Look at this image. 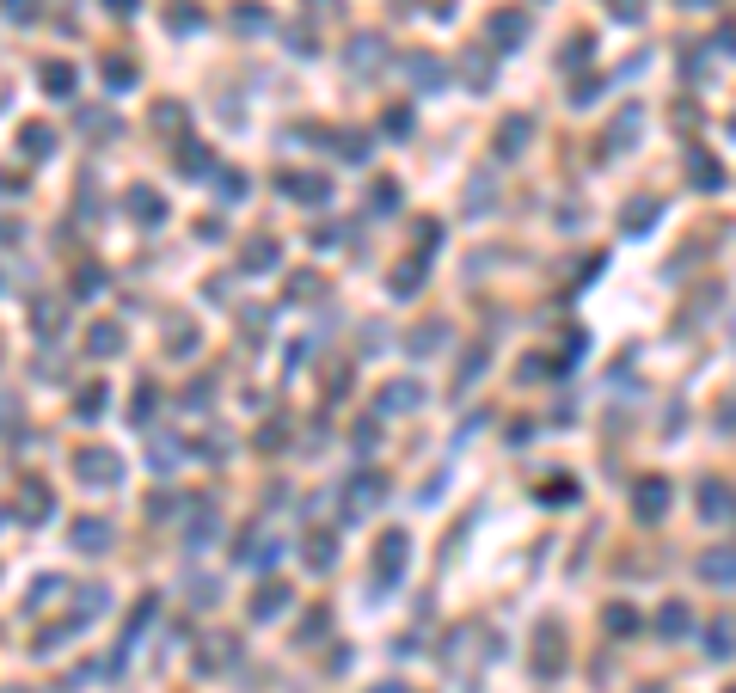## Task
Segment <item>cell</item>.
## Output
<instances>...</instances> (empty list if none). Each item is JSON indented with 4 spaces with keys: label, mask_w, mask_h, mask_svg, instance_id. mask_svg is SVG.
<instances>
[{
    "label": "cell",
    "mask_w": 736,
    "mask_h": 693,
    "mask_svg": "<svg viewBox=\"0 0 736 693\" xmlns=\"http://www.w3.org/2000/svg\"><path fill=\"white\" fill-rule=\"evenodd\" d=\"M234 657H240V644H234L227 632H221V638H209V644L197 651V662H203V669H227V662H234Z\"/></svg>",
    "instance_id": "obj_9"
},
{
    "label": "cell",
    "mask_w": 736,
    "mask_h": 693,
    "mask_svg": "<svg viewBox=\"0 0 736 693\" xmlns=\"http://www.w3.org/2000/svg\"><path fill=\"white\" fill-rule=\"evenodd\" d=\"M571 497H577L571 479H546V491H540V503H571Z\"/></svg>",
    "instance_id": "obj_26"
},
{
    "label": "cell",
    "mask_w": 736,
    "mask_h": 693,
    "mask_svg": "<svg viewBox=\"0 0 736 693\" xmlns=\"http://www.w3.org/2000/svg\"><path fill=\"white\" fill-rule=\"evenodd\" d=\"M559 669H564V644H559V626L546 620L540 632H534V675H540V681H553Z\"/></svg>",
    "instance_id": "obj_2"
},
{
    "label": "cell",
    "mask_w": 736,
    "mask_h": 693,
    "mask_svg": "<svg viewBox=\"0 0 736 693\" xmlns=\"http://www.w3.org/2000/svg\"><path fill=\"white\" fill-rule=\"evenodd\" d=\"M651 221H657V203H632L626 209V227H632V234H638V227H651Z\"/></svg>",
    "instance_id": "obj_27"
},
{
    "label": "cell",
    "mask_w": 736,
    "mask_h": 693,
    "mask_svg": "<svg viewBox=\"0 0 736 693\" xmlns=\"http://www.w3.org/2000/svg\"><path fill=\"white\" fill-rule=\"evenodd\" d=\"M282 191H295V203H325V197H332V184H325V178H301V173L282 178Z\"/></svg>",
    "instance_id": "obj_8"
},
{
    "label": "cell",
    "mask_w": 736,
    "mask_h": 693,
    "mask_svg": "<svg viewBox=\"0 0 736 693\" xmlns=\"http://www.w3.org/2000/svg\"><path fill=\"white\" fill-rule=\"evenodd\" d=\"M74 479H86V485H111V479H123V460L111 449H80L74 454Z\"/></svg>",
    "instance_id": "obj_1"
},
{
    "label": "cell",
    "mask_w": 736,
    "mask_h": 693,
    "mask_svg": "<svg viewBox=\"0 0 736 693\" xmlns=\"http://www.w3.org/2000/svg\"><path fill=\"white\" fill-rule=\"evenodd\" d=\"M497 37H503V43H522V37H528V25L516 19V13H497Z\"/></svg>",
    "instance_id": "obj_25"
},
{
    "label": "cell",
    "mask_w": 736,
    "mask_h": 693,
    "mask_svg": "<svg viewBox=\"0 0 736 693\" xmlns=\"http://www.w3.org/2000/svg\"><path fill=\"white\" fill-rule=\"evenodd\" d=\"M19 516H25V521H43V516H49V491H43V485H25V497H19Z\"/></svg>",
    "instance_id": "obj_17"
},
{
    "label": "cell",
    "mask_w": 736,
    "mask_h": 693,
    "mask_svg": "<svg viewBox=\"0 0 736 693\" xmlns=\"http://www.w3.org/2000/svg\"><path fill=\"white\" fill-rule=\"evenodd\" d=\"M105 80H111V86H129V80H136V68H129V62H111Z\"/></svg>",
    "instance_id": "obj_33"
},
{
    "label": "cell",
    "mask_w": 736,
    "mask_h": 693,
    "mask_svg": "<svg viewBox=\"0 0 736 693\" xmlns=\"http://www.w3.org/2000/svg\"><path fill=\"white\" fill-rule=\"evenodd\" d=\"M663 510H669V479H644V485H638V516L657 521Z\"/></svg>",
    "instance_id": "obj_6"
},
{
    "label": "cell",
    "mask_w": 736,
    "mask_h": 693,
    "mask_svg": "<svg viewBox=\"0 0 736 693\" xmlns=\"http://www.w3.org/2000/svg\"><path fill=\"white\" fill-rule=\"evenodd\" d=\"M418 282H423V264H399V271H393V295H412Z\"/></svg>",
    "instance_id": "obj_23"
},
{
    "label": "cell",
    "mask_w": 736,
    "mask_h": 693,
    "mask_svg": "<svg viewBox=\"0 0 736 693\" xmlns=\"http://www.w3.org/2000/svg\"><path fill=\"white\" fill-rule=\"evenodd\" d=\"M74 412L86 417V423H93V417L105 412V386H86V393H80V405H74Z\"/></svg>",
    "instance_id": "obj_24"
},
{
    "label": "cell",
    "mask_w": 736,
    "mask_h": 693,
    "mask_svg": "<svg viewBox=\"0 0 736 693\" xmlns=\"http://www.w3.org/2000/svg\"><path fill=\"white\" fill-rule=\"evenodd\" d=\"M375 564H381V577L393 583V577L405 571V534H381V546H375Z\"/></svg>",
    "instance_id": "obj_4"
},
{
    "label": "cell",
    "mask_w": 736,
    "mask_h": 693,
    "mask_svg": "<svg viewBox=\"0 0 736 693\" xmlns=\"http://www.w3.org/2000/svg\"><path fill=\"white\" fill-rule=\"evenodd\" d=\"M282 608H288V590H282V583H264V595L252 601V620H270V614H282Z\"/></svg>",
    "instance_id": "obj_12"
},
{
    "label": "cell",
    "mask_w": 736,
    "mask_h": 693,
    "mask_svg": "<svg viewBox=\"0 0 736 693\" xmlns=\"http://www.w3.org/2000/svg\"><path fill=\"white\" fill-rule=\"evenodd\" d=\"M399 203V184H375V209H393Z\"/></svg>",
    "instance_id": "obj_35"
},
{
    "label": "cell",
    "mask_w": 736,
    "mask_h": 693,
    "mask_svg": "<svg viewBox=\"0 0 736 693\" xmlns=\"http://www.w3.org/2000/svg\"><path fill=\"white\" fill-rule=\"evenodd\" d=\"M632 626H638V614H632L626 601H620V608H607V632H632Z\"/></svg>",
    "instance_id": "obj_28"
},
{
    "label": "cell",
    "mask_w": 736,
    "mask_h": 693,
    "mask_svg": "<svg viewBox=\"0 0 736 693\" xmlns=\"http://www.w3.org/2000/svg\"><path fill=\"white\" fill-rule=\"evenodd\" d=\"M49 129H43V123H25V129H19V147H25V154H49Z\"/></svg>",
    "instance_id": "obj_20"
},
{
    "label": "cell",
    "mask_w": 736,
    "mask_h": 693,
    "mask_svg": "<svg viewBox=\"0 0 736 693\" xmlns=\"http://www.w3.org/2000/svg\"><path fill=\"white\" fill-rule=\"evenodd\" d=\"M700 577L724 590V583H731V553H724V546H718V553H705V558H700Z\"/></svg>",
    "instance_id": "obj_15"
},
{
    "label": "cell",
    "mask_w": 736,
    "mask_h": 693,
    "mask_svg": "<svg viewBox=\"0 0 736 693\" xmlns=\"http://www.w3.org/2000/svg\"><path fill=\"white\" fill-rule=\"evenodd\" d=\"M694 178H700V184H712V191L724 184V173H718V166H705V160H694Z\"/></svg>",
    "instance_id": "obj_34"
},
{
    "label": "cell",
    "mask_w": 736,
    "mask_h": 693,
    "mask_svg": "<svg viewBox=\"0 0 736 693\" xmlns=\"http://www.w3.org/2000/svg\"><path fill=\"white\" fill-rule=\"evenodd\" d=\"M705 651H712V657H731V620H712V632H705Z\"/></svg>",
    "instance_id": "obj_22"
},
{
    "label": "cell",
    "mask_w": 736,
    "mask_h": 693,
    "mask_svg": "<svg viewBox=\"0 0 736 693\" xmlns=\"http://www.w3.org/2000/svg\"><path fill=\"white\" fill-rule=\"evenodd\" d=\"M154 123H160V129H178V123H184V111H178V104H160V111H154Z\"/></svg>",
    "instance_id": "obj_32"
},
{
    "label": "cell",
    "mask_w": 736,
    "mask_h": 693,
    "mask_svg": "<svg viewBox=\"0 0 736 693\" xmlns=\"http://www.w3.org/2000/svg\"><path fill=\"white\" fill-rule=\"evenodd\" d=\"M178 166H184V173H203V147L184 141V147H178Z\"/></svg>",
    "instance_id": "obj_30"
},
{
    "label": "cell",
    "mask_w": 736,
    "mask_h": 693,
    "mask_svg": "<svg viewBox=\"0 0 736 693\" xmlns=\"http://www.w3.org/2000/svg\"><path fill=\"white\" fill-rule=\"evenodd\" d=\"M381 497H386V479H381V473H362V479H350V497H344V510H350V516H368Z\"/></svg>",
    "instance_id": "obj_3"
},
{
    "label": "cell",
    "mask_w": 736,
    "mask_h": 693,
    "mask_svg": "<svg viewBox=\"0 0 736 693\" xmlns=\"http://www.w3.org/2000/svg\"><path fill=\"white\" fill-rule=\"evenodd\" d=\"M240 264H245V271H270V264H277V240H252Z\"/></svg>",
    "instance_id": "obj_18"
},
{
    "label": "cell",
    "mask_w": 736,
    "mask_h": 693,
    "mask_svg": "<svg viewBox=\"0 0 736 693\" xmlns=\"http://www.w3.org/2000/svg\"><path fill=\"white\" fill-rule=\"evenodd\" d=\"M356 68H381V37H356Z\"/></svg>",
    "instance_id": "obj_21"
},
{
    "label": "cell",
    "mask_w": 736,
    "mask_h": 693,
    "mask_svg": "<svg viewBox=\"0 0 736 693\" xmlns=\"http://www.w3.org/2000/svg\"><path fill=\"white\" fill-rule=\"evenodd\" d=\"M74 546H80V553H105V546H111V528L99 516H80V521H74Z\"/></svg>",
    "instance_id": "obj_5"
},
{
    "label": "cell",
    "mask_w": 736,
    "mask_h": 693,
    "mask_svg": "<svg viewBox=\"0 0 736 693\" xmlns=\"http://www.w3.org/2000/svg\"><path fill=\"white\" fill-rule=\"evenodd\" d=\"M375 693H399V688H393V681H381V688H375Z\"/></svg>",
    "instance_id": "obj_36"
},
{
    "label": "cell",
    "mask_w": 736,
    "mask_h": 693,
    "mask_svg": "<svg viewBox=\"0 0 736 693\" xmlns=\"http://www.w3.org/2000/svg\"><path fill=\"white\" fill-rule=\"evenodd\" d=\"M307 558H314V564H332V558H338V546H332V540H325V534H319L314 546H307Z\"/></svg>",
    "instance_id": "obj_31"
},
{
    "label": "cell",
    "mask_w": 736,
    "mask_h": 693,
    "mask_svg": "<svg viewBox=\"0 0 736 693\" xmlns=\"http://www.w3.org/2000/svg\"><path fill=\"white\" fill-rule=\"evenodd\" d=\"M129 215H136V221H160V197H154L147 184H136V191H129Z\"/></svg>",
    "instance_id": "obj_16"
},
{
    "label": "cell",
    "mask_w": 736,
    "mask_h": 693,
    "mask_svg": "<svg viewBox=\"0 0 736 693\" xmlns=\"http://www.w3.org/2000/svg\"><path fill=\"white\" fill-rule=\"evenodd\" d=\"M117 350H123V332H117V325H93V356H117Z\"/></svg>",
    "instance_id": "obj_19"
},
{
    "label": "cell",
    "mask_w": 736,
    "mask_h": 693,
    "mask_svg": "<svg viewBox=\"0 0 736 693\" xmlns=\"http://www.w3.org/2000/svg\"><path fill=\"white\" fill-rule=\"evenodd\" d=\"M43 86H49V93H68V86H74V74L62 68V62H56V68H43Z\"/></svg>",
    "instance_id": "obj_29"
},
{
    "label": "cell",
    "mask_w": 736,
    "mask_h": 693,
    "mask_svg": "<svg viewBox=\"0 0 736 693\" xmlns=\"http://www.w3.org/2000/svg\"><path fill=\"white\" fill-rule=\"evenodd\" d=\"M534 136V123H528V117H516V123H503V129H497V154H503V160H510V154H522V141Z\"/></svg>",
    "instance_id": "obj_10"
},
{
    "label": "cell",
    "mask_w": 736,
    "mask_h": 693,
    "mask_svg": "<svg viewBox=\"0 0 736 693\" xmlns=\"http://www.w3.org/2000/svg\"><path fill=\"white\" fill-rule=\"evenodd\" d=\"M418 399H423V386H412V381H393V386L381 393L386 412H405V405H418Z\"/></svg>",
    "instance_id": "obj_14"
},
{
    "label": "cell",
    "mask_w": 736,
    "mask_h": 693,
    "mask_svg": "<svg viewBox=\"0 0 736 693\" xmlns=\"http://www.w3.org/2000/svg\"><path fill=\"white\" fill-rule=\"evenodd\" d=\"M687 626H694V614H687V608H681V601H669L663 614H657V632H663V638H681V632H687Z\"/></svg>",
    "instance_id": "obj_13"
},
{
    "label": "cell",
    "mask_w": 736,
    "mask_h": 693,
    "mask_svg": "<svg viewBox=\"0 0 736 693\" xmlns=\"http://www.w3.org/2000/svg\"><path fill=\"white\" fill-rule=\"evenodd\" d=\"M31 319H37V332H43V338H56V332H62V319H68V307H62V301H37Z\"/></svg>",
    "instance_id": "obj_11"
},
{
    "label": "cell",
    "mask_w": 736,
    "mask_h": 693,
    "mask_svg": "<svg viewBox=\"0 0 736 693\" xmlns=\"http://www.w3.org/2000/svg\"><path fill=\"white\" fill-rule=\"evenodd\" d=\"M700 516L705 521H724V516H731V485H724V479H712V485L700 491Z\"/></svg>",
    "instance_id": "obj_7"
}]
</instances>
